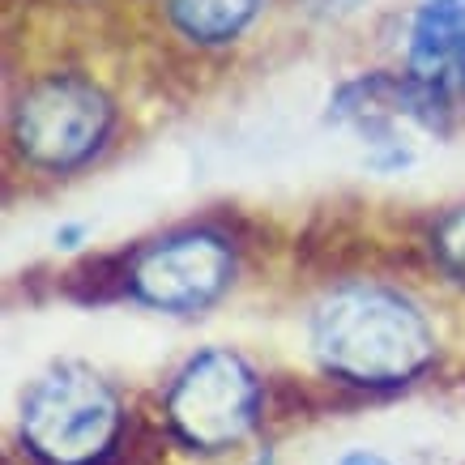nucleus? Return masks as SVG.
Instances as JSON below:
<instances>
[{
  "label": "nucleus",
  "mask_w": 465,
  "mask_h": 465,
  "mask_svg": "<svg viewBox=\"0 0 465 465\" xmlns=\"http://www.w3.org/2000/svg\"><path fill=\"white\" fill-rule=\"evenodd\" d=\"M406 73L465 103V0H419L406 26Z\"/></svg>",
  "instance_id": "6"
},
{
  "label": "nucleus",
  "mask_w": 465,
  "mask_h": 465,
  "mask_svg": "<svg viewBox=\"0 0 465 465\" xmlns=\"http://www.w3.org/2000/svg\"><path fill=\"white\" fill-rule=\"evenodd\" d=\"M295 9L312 22H346L363 9V0H295Z\"/></svg>",
  "instance_id": "9"
},
{
  "label": "nucleus",
  "mask_w": 465,
  "mask_h": 465,
  "mask_svg": "<svg viewBox=\"0 0 465 465\" xmlns=\"http://www.w3.org/2000/svg\"><path fill=\"white\" fill-rule=\"evenodd\" d=\"M124 431V393L82 359L43 367L22 393L17 440L35 465H112Z\"/></svg>",
  "instance_id": "2"
},
{
  "label": "nucleus",
  "mask_w": 465,
  "mask_h": 465,
  "mask_svg": "<svg viewBox=\"0 0 465 465\" xmlns=\"http://www.w3.org/2000/svg\"><path fill=\"white\" fill-rule=\"evenodd\" d=\"M333 465H393V461H389L384 452H376V449H346Z\"/></svg>",
  "instance_id": "10"
},
{
  "label": "nucleus",
  "mask_w": 465,
  "mask_h": 465,
  "mask_svg": "<svg viewBox=\"0 0 465 465\" xmlns=\"http://www.w3.org/2000/svg\"><path fill=\"white\" fill-rule=\"evenodd\" d=\"M248 465H273V457L265 452V457H256V461H248Z\"/></svg>",
  "instance_id": "11"
},
{
  "label": "nucleus",
  "mask_w": 465,
  "mask_h": 465,
  "mask_svg": "<svg viewBox=\"0 0 465 465\" xmlns=\"http://www.w3.org/2000/svg\"><path fill=\"white\" fill-rule=\"evenodd\" d=\"M427 248H431V261H436L440 273L449 282L465 286V205H452L431 223Z\"/></svg>",
  "instance_id": "8"
},
{
  "label": "nucleus",
  "mask_w": 465,
  "mask_h": 465,
  "mask_svg": "<svg viewBox=\"0 0 465 465\" xmlns=\"http://www.w3.org/2000/svg\"><path fill=\"white\" fill-rule=\"evenodd\" d=\"M308 354L346 389L397 393L436 367L440 338L410 291L376 278H346L312 303Z\"/></svg>",
  "instance_id": "1"
},
{
  "label": "nucleus",
  "mask_w": 465,
  "mask_h": 465,
  "mask_svg": "<svg viewBox=\"0 0 465 465\" xmlns=\"http://www.w3.org/2000/svg\"><path fill=\"white\" fill-rule=\"evenodd\" d=\"M120 107L90 73H43L9 107V150L39 175L85 171L112 145Z\"/></svg>",
  "instance_id": "3"
},
{
  "label": "nucleus",
  "mask_w": 465,
  "mask_h": 465,
  "mask_svg": "<svg viewBox=\"0 0 465 465\" xmlns=\"http://www.w3.org/2000/svg\"><path fill=\"white\" fill-rule=\"evenodd\" d=\"M120 295L158 316H201L240 278V243L213 223H188L137 243L120 265Z\"/></svg>",
  "instance_id": "5"
},
{
  "label": "nucleus",
  "mask_w": 465,
  "mask_h": 465,
  "mask_svg": "<svg viewBox=\"0 0 465 465\" xmlns=\"http://www.w3.org/2000/svg\"><path fill=\"white\" fill-rule=\"evenodd\" d=\"M265 419V384L252 359L231 346H201L171 371L163 423L180 449L226 457L243 449Z\"/></svg>",
  "instance_id": "4"
},
{
  "label": "nucleus",
  "mask_w": 465,
  "mask_h": 465,
  "mask_svg": "<svg viewBox=\"0 0 465 465\" xmlns=\"http://www.w3.org/2000/svg\"><path fill=\"white\" fill-rule=\"evenodd\" d=\"M175 39L197 52H223L248 35L265 14V0H158Z\"/></svg>",
  "instance_id": "7"
}]
</instances>
